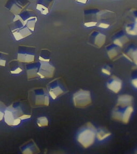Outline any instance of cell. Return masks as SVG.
<instances>
[{
    "label": "cell",
    "instance_id": "cell-1",
    "mask_svg": "<svg viewBox=\"0 0 137 154\" xmlns=\"http://www.w3.org/2000/svg\"><path fill=\"white\" fill-rule=\"evenodd\" d=\"M116 21L115 12L109 10L89 9L84 11L83 23L87 27L98 26L108 29Z\"/></svg>",
    "mask_w": 137,
    "mask_h": 154
},
{
    "label": "cell",
    "instance_id": "cell-2",
    "mask_svg": "<svg viewBox=\"0 0 137 154\" xmlns=\"http://www.w3.org/2000/svg\"><path fill=\"white\" fill-rule=\"evenodd\" d=\"M31 116V104L26 101H17L5 108L4 119L7 125L15 126Z\"/></svg>",
    "mask_w": 137,
    "mask_h": 154
},
{
    "label": "cell",
    "instance_id": "cell-3",
    "mask_svg": "<svg viewBox=\"0 0 137 154\" xmlns=\"http://www.w3.org/2000/svg\"><path fill=\"white\" fill-rule=\"evenodd\" d=\"M47 90L42 88H36L30 91L29 100L31 106H48L49 104V97Z\"/></svg>",
    "mask_w": 137,
    "mask_h": 154
},
{
    "label": "cell",
    "instance_id": "cell-4",
    "mask_svg": "<svg viewBox=\"0 0 137 154\" xmlns=\"http://www.w3.org/2000/svg\"><path fill=\"white\" fill-rule=\"evenodd\" d=\"M96 129L91 123H88L80 131L77 140L82 146L89 148L93 144L96 137Z\"/></svg>",
    "mask_w": 137,
    "mask_h": 154
},
{
    "label": "cell",
    "instance_id": "cell-5",
    "mask_svg": "<svg viewBox=\"0 0 137 154\" xmlns=\"http://www.w3.org/2000/svg\"><path fill=\"white\" fill-rule=\"evenodd\" d=\"M19 20L22 24L33 32L38 21V17L33 10L26 9L19 14L14 16L13 20Z\"/></svg>",
    "mask_w": 137,
    "mask_h": 154
},
{
    "label": "cell",
    "instance_id": "cell-6",
    "mask_svg": "<svg viewBox=\"0 0 137 154\" xmlns=\"http://www.w3.org/2000/svg\"><path fill=\"white\" fill-rule=\"evenodd\" d=\"M47 91L49 95L55 100L59 96L67 93V86L61 78H56L47 85Z\"/></svg>",
    "mask_w": 137,
    "mask_h": 154
},
{
    "label": "cell",
    "instance_id": "cell-7",
    "mask_svg": "<svg viewBox=\"0 0 137 154\" xmlns=\"http://www.w3.org/2000/svg\"><path fill=\"white\" fill-rule=\"evenodd\" d=\"M9 29L15 40L17 41L26 38L33 33V32L22 24L19 20H13L9 25Z\"/></svg>",
    "mask_w": 137,
    "mask_h": 154
},
{
    "label": "cell",
    "instance_id": "cell-8",
    "mask_svg": "<svg viewBox=\"0 0 137 154\" xmlns=\"http://www.w3.org/2000/svg\"><path fill=\"white\" fill-rule=\"evenodd\" d=\"M125 29L126 33L137 35V9L132 8L126 13Z\"/></svg>",
    "mask_w": 137,
    "mask_h": 154
},
{
    "label": "cell",
    "instance_id": "cell-9",
    "mask_svg": "<svg viewBox=\"0 0 137 154\" xmlns=\"http://www.w3.org/2000/svg\"><path fill=\"white\" fill-rule=\"evenodd\" d=\"M36 56V47L27 45H19L17 50V60L22 63L33 62Z\"/></svg>",
    "mask_w": 137,
    "mask_h": 154
},
{
    "label": "cell",
    "instance_id": "cell-10",
    "mask_svg": "<svg viewBox=\"0 0 137 154\" xmlns=\"http://www.w3.org/2000/svg\"><path fill=\"white\" fill-rule=\"evenodd\" d=\"M133 112L132 106H122L117 104L113 111V118L115 120L120 121L124 124H127Z\"/></svg>",
    "mask_w": 137,
    "mask_h": 154
},
{
    "label": "cell",
    "instance_id": "cell-11",
    "mask_svg": "<svg viewBox=\"0 0 137 154\" xmlns=\"http://www.w3.org/2000/svg\"><path fill=\"white\" fill-rule=\"evenodd\" d=\"M74 106L77 108H85L92 103L91 94L90 91L80 89L76 92L73 96Z\"/></svg>",
    "mask_w": 137,
    "mask_h": 154
},
{
    "label": "cell",
    "instance_id": "cell-12",
    "mask_svg": "<svg viewBox=\"0 0 137 154\" xmlns=\"http://www.w3.org/2000/svg\"><path fill=\"white\" fill-rule=\"evenodd\" d=\"M30 5L29 0H7L5 8L14 16H16L26 9Z\"/></svg>",
    "mask_w": 137,
    "mask_h": 154
},
{
    "label": "cell",
    "instance_id": "cell-13",
    "mask_svg": "<svg viewBox=\"0 0 137 154\" xmlns=\"http://www.w3.org/2000/svg\"><path fill=\"white\" fill-rule=\"evenodd\" d=\"M55 72V67L50 62L39 60V66L37 75L41 79L51 78L53 77Z\"/></svg>",
    "mask_w": 137,
    "mask_h": 154
},
{
    "label": "cell",
    "instance_id": "cell-14",
    "mask_svg": "<svg viewBox=\"0 0 137 154\" xmlns=\"http://www.w3.org/2000/svg\"><path fill=\"white\" fill-rule=\"evenodd\" d=\"M106 35L101 32L94 30L89 34L88 43L96 48H101L106 42Z\"/></svg>",
    "mask_w": 137,
    "mask_h": 154
},
{
    "label": "cell",
    "instance_id": "cell-15",
    "mask_svg": "<svg viewBox=\"0 0 137 154\" xmlns=\"http://www.w3.org/2000/svg\"><path fill=\"white\" fill-rule=\"evenodd\" d=\"M54 2L55 0H36V9L41 12V14L47 15L51 12Z\"/></svg>",
    "mask_w": 137,
    "mask_h": 154
},
{
    "label": "cell",
    "instance_id": "cell-16",
    "mask_svg": "<svg viewBox=\"0 0 137 154\" xmlns=\"http://www.w3.org/2000/svg\"><path fill=\"white\" fill-rule=\"evenodd\" d=\"M20 149L23 154H37L40 152V149L33 140H31L23 144L20 147Z\"/></svg>",
    "mask_w": 137,
    "mask_h": 154
},
{
    "label": "cell",
    "instance_id": "cell-17",
    "mask_svg": "<svg viewBox=\"0 0 137 154\" xmlns=\"http://www.w3.org/2000/svg\"><path fill=\"white\" fill-rule=\"evenodd\" d=\"M113 43L120 48L123 47L129 42V38L124 32L120 30L114 34L112 38Z\"/></svg>",
    "mask_w": 137,
    "mask_h": 154
},
{
    "label": "cell",
    "instance_id": "cell-18",
    "mask_svg": "<svg viewBox=\"0 0 137 154\" xmlns=\"http://www.w3.org/2000/svg\"><path fill=\"white\" fill-rule=\"evenodd\" d=\"M107 87L109 89L115 93H118L122 87V80L116 76H113L107 82Z\"/></svg>",
    "mask_w": 137,
    "mask_h": 154
},
{
    "label": "cell",
    "instance_id": "cell-19",
    "mask_svg": "<svg viewBox=\"0 0 137 154\" xmlns=\"http://www.w3.org/2000/svg\"><path fill=\"white\" fill-rule=\"evenodd\" d=\"M39 66V60L38 62L28 63L26 65V71L27 77L28 79H32L38 77V71Z\"/></svg>",
    "mask_w": 137,
    "mask_h": 154
},
{
    "label": "cell",
    "instance_id": "cell-20",
    "mask_svg": "<svg viewBox=\"0 0 137 154\" xmlns=\"http://www.w3.org/2000/svg\"><path fill=\"white\" fill-rule=\"evenodd\" d=\"M123 55L137 65V45H131L123 53Z\"/></svg>",
    "mask_w": 137,
    "mask_h": 154
},
{
    "label": "cell",
    "instance_id": "cell-21",
    "mask_svg": "<svg viewBox=\"0 0 137 154\" xmlns=\"http://www.w3.org/2000/svg\"><path fill=\"white\" fill-rule=\"evenodd\" d=\"M106 51L109 57L111 60H114L116 58L120 56L122 53L121 48L113 43H111L106 47Z\"/></svg>",
    "mask_w": 137,
    "mask_h": 154
},
{
    "label": "cell",
    "instance_id": "cell-22",
    "mask_svg": "<svg viewBox=\"0 0 137 154\" xmlns=\"http://www.w3.org/2000/svg\"><path fill=\"white\" fill-rule=\"evenodd\" d=\"M24 69L23 63L17 60H11L9 63V71L10 73L14 75L19 74Z\"/></svg>",
    "mask_w": 137,
    "mask_h": 154
},
{
    "label": "cell",
    "instance_id": "cell-23",
    "mask_svg": "<svg viewBox=\"0 0 137 154\" xmlns=\"http://www.w3.org/2000/svg\"><path fill=\"white\" fill-rule=\"evenodd\" d=\"M132 96L128 94H124L119 96L117 104L122 106H132Z\"/></svg>",
    "mask_w": 137,
    "mask_h": 154
},
{
    "label": "cell",
    "instance_id": "cell-24",
    "mask_svg": "<svg viewBox=\"0 0 137 154\" xmlns=\"http://www.w3.org/2000/svg\"><path fill=\"white\" fill-rule=\"evenodd\" d=\"M51 52L48 49H42L39 56V60L50 62Z\"/></svg>",
    "mask_w": 137,
    "mask_h": 154
},
{
    "label": "cell",
    "instance_id": "cell-25",
    "mask_svg": "<svg viewBox=\"0 0 137 154\" xmlns=\"http://www.w3.org/2000/svg\"><path fill=\"white\" fill-rule=\"evenodd\" d=\"M111 134V133L106 129L99 128V130H96V137H97L98 140L100 141L108 137Z\"/></svg>",
    "mask_w": 137,
    "mask_h": 154
},
{
    "label": "cell",
    "instance_id": "cell-26",
    "mask_svg": "<svg viewBox=\"0 0 137 154\" xmlns=\"http://www.w3.org/2000/svg\"><path fill=\"white\" fill-rule=\"evenodd\" d=\"M36 123H37V124H38L39 127L42 128V127L47 126L48 125V119L45 116L40 117L37 118Z\"/></svg>",
    "mask_w": 137,
    "mask_h": 154
},
{
    "label": "cell",
    "instance_id": "cell-27",
    "mask_svg": "<svg viewBox=\"0 0 137 154\" xmlns=\"http://www.w3.org/2000/svg\"><path fill=\"white\" fill-rule=\"evenodd\" d=\"M8 55V53L0 51V66H5L6 65Z\"/></svg>",
    "mask_w": 137,
    "mask_h": 154
},
{
    "label": "cell",
    "instance_id": "cell-28",
    "mask_svg": "<svg viewBox=\"0 0 137 154\" xmlns=\"http://www.w3.org/2000/svg\"><path fill=\"white\" fill-rule=\"evenodd\" d=\"M5 107V104L2 102H0V121L2 120L3 118H4L5 109L6 108Z\"/></svg>",
    "mask_w": 137,
    "mask_h": 154
},
{
    "label": "cell",
    "instance_id": "cell-29",
    "mask_svg": "<svg viewBox=\"0 0 137 154\" xmlns=\"http://www.w3.org/2000/svg\"><path fill=\"white\" fill-rule=\"evenodd\" d=\"M102 71L104 73H105L106 75H109L111 74V67L108 66H106L105 67H104L102 70Z\"/></svg>",
    "mask_w": 137,
    "mask_h": 154
},
{
    "label": "cell",
    "instance_id": "cell-30",
    "mask_svg": "<svg viewBox=\"0 0 137 154\" xmlns=\"http://www.w3.org/2000/svg\"><path fill=\"white\" fill-rule=\"evenodd\" d=\"M131 83L135 88H137V75H135L133 77L132 79L131 80Z\"/></svg>",
    "mask_w": 137,
    "mask_h": 154
},
{
    "label": "cell",
    "instance_id": "cell-31",
    "mask_svg": "<svg viewBox=\"0 0 137 154\" xmlns=\"http://www.w3.org/2000/svg\"><path fill=\"white\" fill-rule=\"evenodd\" d=\"M76 2L79 3H82V4H86L89 0H75Z\"/></svg>",
    "mask_w": 137,
    "mask_h": 154
}]
</instances>
